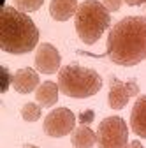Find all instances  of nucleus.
<instances>
[{
	"instance_id": "nucleus-7",
	"label": "nucleus",
	"mask_w": 146,
	"mask_h": 148,
	"mask_svg": "<svg viewBox=\"0 0 146 148\" xmlns=\"http://www.w3.org/2000/svg\"><path fill=\"white\" fill-rule=\"evenodd\" d=\"M139 95V85L136 79L120 81L116 76H109V95L107 102L113 109H121L127 106L130 97Z\"/></svg>"
},
{
	"instance_id": "nucleus-11",
	"label": "nucleus",
	"mask_w": 146,
	"mask_h": 148,
	"mask_svg": "<svg viewBox=\"0 0 146 148\" xmlns=\"http://www.w3.org/2000/svg\"><path fill=\"white\" fill-rule=\"evenodd\" d=\"M78 0H51L49 14L57 21H67L78 12Z\"/></svg>"
},
{
	"instance_id": "nucleus-4",
	"label": "nucleus",
	"mask_w": 146,
	"mask_h": 148,
	"mask_svg": "<svg viewBox=\"0 0 146 148\" xmlns=\"http://www.w3.org/2000/svg\"><path fill=\"white\" fill-rule=\"evenodd\" d=\"M111 25V14L99 0H85L76 12V32L85 44H95Z\"/></svg>"
},
{
	"instance_id": "nucleus-2",
	"label": "nucleus",
	"mask_w": 146,
	"mask_h": 148,
	"mask_svg": "<svg viewBox=\"0 0 146 148\" xmlns=\"http://www.w3.org/2000/svg\"><path fill=\"white\" fill-rule=\"evenodd\" d=\"M39 42V30L32 18L20 9L5 5L0 12V48L5 53L25 55Z\"/></svg>"
},
{
	"instance_id": "nucleus-18",
	"label": "nucleus",
	"mask_w": 146,
	"mask_h": 148,
	"mask_svg": "<svg viewBox=\"0 0 146 148\" xmlns=\"http://www.w3.org/2000/svg\"><path fill=\"white\" fill-rule=\"evenodd\" d=\"M102 4L109 12H116V11H120L123 0H102Z\"/></svg>"
},
{
	"instance_id": "nucleus-21",
	"label": "nucleus",
	"mask_w": 146,
	"mask_h": 148,
	"mask_svg": "<svg viewBox=\"0 0 146 148\" xmlns=\"http://www.w3.org/2000/svg\"><path fill=\"white\" fill-rule=\"evenodd\" d=\"M23 148H39V146H33V145H25Z\"/></svg>"
},
{
	"instance_id": "nucleus-9",
	"label": "nucleus",
	"mask_w": 146,
	"mask_h": 148,
	"mask_svg": "<svg viewBox=\"0 0 146 148\" xmlns=\"http://www.w3.org/2000/svg\"><path fill=\"white\" fill-rule=\"evenodd\" d=\"M12 86L18 94H30V92L39 88V74L30 67H23L14 72L12 76Z\"/></svg>"
},
{
	"instance_id": "nucleus-12",
	"label": "nucleus",
	"mask_w": 146,
	"mask_h": 148,
	"mask_svg": "<svg viewBox=\"0 0 146 148\" xmlns=\"http://www.w3.org/2000/svg\"><path fill=\"white\" fill-rule=\"evenodd\" d=\"M58 90H60L58 83L46 81V83L39 85V88L35 90V101H37V104H41L42 108H51L58 101Z\"/></svg>"
},
{
	"instance_id": "nucleus-20",
	"label": "nucleus",
	"mask_w": 146,
	"mask_h": 148,
	"mask_svg": "<svg viewBox=\"0 0 146 148\" xmlns=\"http://www.w3.org/2000/svg\"><path fill=\"white\" fill-rule=\"evenodd\" d=\"M127 148H144V146L141 145V141H137V139H136V141H130L129 145H127Z\"/></svg>"
},
{
	"instance_id": "nucleus-10",
	"label": "nucleus",
	"mask_w": 146,
	"mask_h": 148,
	"mask_svg": "<svg viewBox=\"0 0 146 148\" xmlns=\"http://www.w3.org/2000/svg\"><path fill=\"white\" fill-rule=\"evenodd\" d=\"M130 129L136 136L146 139V95L137 97L132 113H130Z\"/></svg>"
},
{
	"instance_id": "nucleus-14",
	"label": "nucleus",
	"mask_w": 146,
	"mask_h": 148,
	"mask_svg": "<svg viewBox=\"0 0 146 148\" xmlns=\"http://www.w3.org/2000/svg\"><path fill=\"white\" fill-rule=\"evenodd\" d=\"M41 104H35V102H27L21 108V118L25 122H37L41 118Z\"/></svg>"
},
{
	"instance_id": "nucleus-5",
	"label": "nucleus",
	"mask_w": 146,
	"mask_h": 148,
	"mask_svg": "<svg viewBox=\"0 0 146 148\" xmlns=\"http://www.w3.org/2000/svg\"><path fill=\"white\" fill-rule=\"evenodd\" d=\"M99 148H127L129 145V127L121 116H107L97 129Z\"/></svg>"
},
{
	"instance_id": "nucleus-19",
	"label": "nucleus",
	"mask_w": 146,
	"mask_h": 148,
	"mask_svg": "<svg viewBox=\"0 0 146 148\" xmlns=\"http://www.w3.org/2000/svg\"><path fill=\"white\" fill-rule=\"evenodd\" d=\"M127 5H141V4H146V0H123Z\"/></svg>"
},
{
	"instance_id": "nucleus-1",
	"label": "nucleus",
	"mask_w": 146,
	"mask_h": 148,
	"mask_svg": "<svg viewBox=\"0 0 146 148\" xmlns=\"http://www.w3.org/2000/svg\"><path fill=\"white\" fill-rule=\"evenodd\" d=\"M106 57L116 65L132 67L146 58V18L127 16L111 27Z\"/></svg>"
},
{
	"instance_id": "nucleus-15",
	"label": "nucleus",
	"mask_w": 146,
	"mask_h": 148,
	"mask_svg": "<svg viewBox=\"0 0 146 148\" xmlns=\"http://www.w3.org/2000/svg\"><path fill=\"white\" fill-rule=\"evenodd\" d=\"M14 2V7L20 9L21 12H33L42 7L44 0H12Z\"/></svg>"
},
{
	"instance_id": "nucleus-3",
	"label": "nucleus",
	"mask_w": 146,
	"mask_h": 148,
	"mask_svg": "<svg viewBox=\"0 0 146 148\" xmlns=\"http://www.w3.org/2000/svg\"><path fill=\"white\" fill-rule=\"evenodd\" d=\"M58 88L63 95L72 99H86L102 88V78L93 69L69 64L58 71Z\"/></svg>"
},
{
	"instance_id": "nucleus-8",
	"label": "nucleus",
	"mask_w": 146,
	"mask_h": 148,
	"mask_svg": "<svg viewBox=\"0 0 146 148\" xmlns=\"http://www.w3.org/2000/svg\"><path fill=\"white\" fill-rule=\"evenodd\" d=\"M62 64V57L58 49L49 42H42L39 44L37 51H35V69L42 74H55L57 71H60Z\"/></svg>"
},
{
	"instance_id": "nucleus-13",
	"label": "nucleus",
	"mask_w": 146,
	"mask_h": 148,
	"mask_svg": "<svg viewBox=\"0 0 146 148\" xmlns=\"http://www.w3.org/2000/svg\"><path fill=\"white\" fill-rule=\"evenodd\" d=\"M70 143L74 148H92L97 143V132H93L88 125H79L72 131Z\"/></svg>"
},
{
	"instance_id": "nucleus-6",
	"label": "nucleus",
	"mask_w": 146,
	"mask_h": 148,
	"mask_svg": "<svg viewBox=\"0 0 146 148\" xmlns=\"http://www.w3.org/2000/svg\"><path fill=\"white\" fill-rule=\"evenodd\" d=\"M76 125V115L69 108H57L48 113L44 118L42 129L51 138H63L67 134H72Z\"/></svg>"
},
{
	"instance_id": "nucleus-17",
	"label": "nucleus",
	"mask_w": 146,
	"mask_h": 148,
	"mask_svg": "<svg viewBox=\"0 0 146 148\" xmlns=\"http://www.w3.org/2000/svg\"><path fill=\"white\" fill-rule=\"evenodd\" d=\"M93 118H95V111L93 109H85V111H81V113H79L78 122L81 125H90V123L93 122Z\"/></svg>"
},
{
	"instance_id": "nucleus-16",
	"label": "nucleus",
	"mask_w": 146,
	"mask_h": 148,
	"mask_svg": "<svg viewBox=\"0 0 146 148\" xmlns=\"http://www.w3.org/2000/svg\"><path fill=\"white\" fill-rule=\"evenodd\" d=\"M0 74H2V86H0V90H2V94H5L9 90V85H12V76L14 74H11L5 65L0 67Z\"/></svg>"
}]
</instances>
